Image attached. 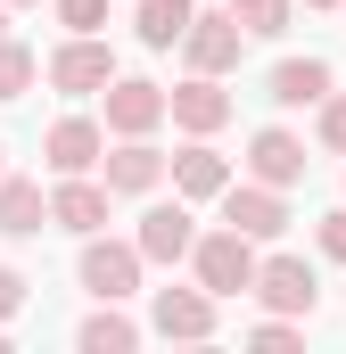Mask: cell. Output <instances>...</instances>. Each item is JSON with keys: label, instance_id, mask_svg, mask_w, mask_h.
Returning a JSON list of instances; mask_svg holds the SVG:
<instances>
[{"label": "cell", "instance_id": "obj_8", "mask_svg": "<svg viewBox=\"0 0 346 354\" xmlns=\"http://www.w3.org/2000/svg\"><path fill=\"white\" fill-rule=\"evenodd\" d=\"M256 305L264 313H313L322 305V280H313V264L305 256H264V272H256Z\"/></svg>", "mask_w": 346, "mask_h": 354}, {"label": "cell", "instance_id": "obj_9", "mask_svg": "<svg viewBox=\"0 0 346 354\" xmlns=\"http://www.w3.org/2000/svg\"><path fill=\"white\" fill-rule=\"evenodd\" d=\"M99 181H107L116 198H149L157 181H173V157L149 149V132H140V140H116V149L99 157Z\"/></svg>", "mask_w": 346, "mask_h": 354}, {"label": "cell", "instance_id": "obj_24", "mask_svg": "<svg viewBox=\"0 0 346 354\" xmlns=\"http://www.w3.org/2000/svg\"><path fill=\"white\" fill-rule=\"evenodd\" d=\"M50 8H58L66 33H99V25H107V0H50Z\"/></svg>", "mask_w": 346, "mask_h": 354}, {"label": "cell", "instance_id": "obj_21", "mask_svg": "<svg viewBox=\"0 0 346 354\" xmlns=\"http://www.w3.org/2000/svg\"><path fill=\"white\" fill-rule=\"evenodd\" d=\"M33 75H42V58H33L25 41H8V33H0V99H25Z\"/></svg>", "mask_w": 346, "mask_h": 354}, {"label": "cell", "instance_id": "obj_10", "mask_svg": "<svg viewBox=\"0 0 346 354\" xmlns=\"http://www.w3.org/2000/svg\"><path fill=\"white\" fill-rule=\"evenodd\" d=\"M132 239H140V256H149V264H190V248H198V223H190V198L173 189V206H149Z\"/></svg>", "mask_w": 346, "mask_h": 354}, {"label": "cell", "instance_id": "obj_2", "mask_svg": "<svg viewBox=\"0 0 346 354\" xmlns=\"http://www.w3.org/2000/svg\"><path fill=\"white\" fill-rule=\"evenodd\" d=\"M140 239H99L91 231L83 239V256H75V280H83L91 297H107V305H124V297H140Z\"/></svg>", "mask_w": 346, "mask_h": 354}, {"label": "cell", "instance_id": "obj_13", "mask_svg": "<svg viewBox=\"0 0 346 354\" xmlns=\"http://www.w3.org/2000/svg\"><path fill=\"white\" fill-rule=\"evenodd\" d=\"M305 165H313V157H305V140H297V132H280V124H264L256 140H248V181L297 189V181H305Z\"/></svg>", "mask_w": 346, "mask_h": 354}, {"label": "cell", "instance_id": "obj_6", "mask_svg": "<svg viewBox=\"0 0 346 354\" xmlns=\"http://www.w3.org/2000/svg\"><path fill=\"white\" fill-rule=\"evenodd\" d=\"M215 288H157V305H149V330L157 338H181V346H206L215 338Z\"/></svg>", "mask_w": 346, "mask_h": 354}, {"label": "cell", "instance_id": "obj_4", "mask_svg": "<svg viewBox=\"0 0 346 354\" xmlns=\"http://www.w3.org/2000/svg\"><path fill=\"white\" fill-rule=\"evenodd\" d=\"M239 50H248V25L231 17V0H223V8H198V25L181 33L190 75H231V66H239Z\"/></svg>", "mask_w": 346, "mask_h": 354}, {"label": "cell", "instance_id": "obj_3", "mask_svg": "<svg viewBox=\"0 0 346 354\" xmlns=\"http://www.w3.org/2000/svg\"><path fill=\"white\" fill-rule=\"evenodd\" d=\"M99 99H107V132H116V140H140V132H157L173 115V91L149 83V75H116Z\"/></svg>", "mask_w": 346, "mask_h": 354}, {"label": "cell", "instance_id": "obj_1", "mask_svg": "<svg viewBox=\"0 0 346 354\" xmlns=\"http://www.w3.org/2000/svg\"><path fill=\"white\" fill-rule=\"evenodd\" d=\"M190 272H198V288H215V297H256V272H264V256H256V239L248 231H198V248H190Z\"/></svg>", "mask_w": 346, "mask_h": 354}, {"label": "cell", "instance_id": "obj_14", "mask_svg": "<svg viewBox=\"0 0 346 354\" xmlns=\"http://www.w3.org/2000/svg\"><path fill=\"white\" fill-rule=\"evenodd\" d=\"M173 124L198 132V140H215V132L231 124V91H223V75H190V83H173Z\"/></svg>", "mask_w": 346, "mask_h": 354}, {"label": "cell", "instance_id": "obj_17", "mask_svg": "<svg viewBox=\"0 0 346 354\" xmlns=\"http://www.w3.org/2000/svg\"><path fill=\"white\" fill-rule=\"evenodd\" d=\"M173 189H181V198H223V189H231V165L190 132V149H173Z\"/></svg>", "mask_w": 346, "mask_h": 354}, {"label": "cell", "instance_id": "obj_18", "mask_svg": "<svg viewBox=\"0 0 346 354\" xmlns=\"http://www.w3.org/2000/svg\"><path fill=\"white\" fill-rule=\"evenodd\" d=\"M190 25H198V0H140V17H132L140 50H173Z\"/></svg>", "mask_w": 346, "mask_h": 354}, {"label": "cell", "instance_id": "obj_29", "mask_svg": "<svg viewBox=\"0 0 346 354\" xmlns=\"http://www.w3.org/2000/svg\"><path fill=\"white\" fill-rule=\"evenodd\" d=\"M8 8H42V0H8Z\"/></svg>", "mask_w": 346, "mask_h": 354}, {"label": "cell", "instance_id": "obj_28", "mask_svg": "<svg viewBox=\"0 0 346 354\" xmlns=\"http://www.w3.org/2000/svg\"><path fill=\"white\" fill-rule=\"evenodd\" d=\"M0 174H8V140H0Z\"/></svg>", "mask_w": 346, "mask_h": 354}, {"label": "cell", "instance_id": "obj_25", "mask_svg": "<svg viewBox=\"0 0 346 354\" xmlns=\"http://www.w3.org/2000/svg\"><path fill=\"white\" fill-rule=\"evenodd\" d=\"M313 248H322L330 264H346V206H330V214L313 223Z\"/></svg>", "mask_w": 346, "mask_h": 354}, {"label": "cell", "instance_id": "obj_12", "mask_svg": "<svg viewBox=\"0 0 346 354\" xmlns=\"http://www.w3.org/2000/svg\"><path fill=\"white\" fill-rule=\"evenodd\" d=\"M42 157H50V174H91V165L107 157V124H91V115H58V124L42 132Z\"/></svg>", "mask_w": 346, "mask_h": 354}, {"label": "cell", "instance_id": "obj_16", "mask_svg": "<svg viewBox=\"0 0 346 354\" xmlns=\"http://www.w3.org/2000/svg\"><path fill=\"white\" fill-rule=\"evenodd\" d=\"M42 223H50V198H42V181L0 174V239H33Z\"/></svg>", "mask_w": 346, "mask_h": 354}, {"label": "cell", "instance_id": "obj_23", "mask_svg": "<svg viewBox=\"0 0 346 354\" xmlns=\"http://www.w3.org/2000/svg\"><path fill=\"white\" fill-rule=\"evenodd\" d=\"M313 140H322V157H346V91L322 99V124H313Z\"/></svg>", "mask_w": 346, "mask_h": 354}, {"label": "cell", "instance_id": "obj_22", "mask_svg": "<svg viewBox=\"0 0 346 354\" xmlns=\"http://www.w3.org/2000/svg\"><path fill=\"white\" fill-rule=\"evenodd\" d=\"M248 346L289 354V346H305V330H297V313H264V322H248Z\"/></svg>", "mask_w": 346, "mask_h": 354}, {"label": "cell", "instance_id": "obj_20", "mask_svg": "<svg viewBox=\"0 0 346 354\" xmlns=\"http://www.w3.org/2000/svg\"><path fill=\"white\" fill-rule=\"evenodd\" d=\"M231 17L248 25V41H272V33H289L297 0H231Z\"/></svg>", "mask_w": 346, "mask_h": 354}, {"label": "cell", "instance_id": "obj_27", "mask_svg": "<svg viewBox=\"0 0 346 354\" xmlns=\"http://www.w3.org/2000/svg\"><path fill=\"white\" fill-rule=\"evenodd\" d=\"M305 8H346V0H305Z\"/></svg>", "mask_w": 346, "mask_h": 354}, {"label": "cell", "instance_id": "obj_30", "mask_svg": "<svg viewBox=\"0 0 346 354\" xmlns=\"http://www.w3.org/2000/svg\"><path fill=\"white\" fill-rule=\"evenodd\" d=\"M0 25H8V0H0Z\"/></svg>", "mask_w": 346, "mask_h": 354}, {"label": "cell", "instance_id": "obj_5", "mask_svg": "<svg viewBox=\"0 0 346 354\" xmlns=\"http://www.w3.org/2000/svg\"><path fill=\"white\" fill-rule=\"evenodd\" d=\"M42 75L66 91V99H83V91H107V83H116V50H107L99 33H66V41L50 50V66H42Z\"/></svg>", "mask_w": 346, "mask_h": 354}, {"label": "cell", "instance_id": "obj_26", "mask_svg": "<svg viewBox=\"0 0 346 354\" xmlns=\"http://www.w3.org/2000/svg\"><path fill=\"white\" fill-rule=\"evenodd\" d=\"M25 288H33L25 272H17V264H0V322H17V313H25Z\"/></svg>", "mask_w": 346, "mask_h": 354}, {"label": "cell", "instance_id": "obj_19", "mask_svg": "<svg viewBox=\"0 0 346 354\" xmlns=\"http://www.w3.org/2000/svg\"><path fill=\"white\" fill-rule=\"evenodd\" d=\"M75 346H83V354H132V346H140V322H132V313H116V305L99 297V313L75 330Z\"/></svg>", "mask_w": 346, "mask_h": 354}, {"label": "cell", "instance_id": "obj_15", "mask_svg": "<svg viewBox=\"0 0 346 354\" xmlns=\"http://www.w3.org/2000/svg\"><path fill=\"white\" fill-rule=\"evenodd\" d=\"M330 91H338L330 58H280V66L264 75V99H272V107H322Z\"/></svg>", "mask_w": 346, "mask_h": 354}, {"label": "cell", "instance_id": "obj_11", "mask_svg": "<svg viewBox=\"0 0 346 354\" xmlns=\"http://www.w3.org/2000/svg\"><path fill=\"white\" fill-rule=\"evenodd\" d=\"M107 181H91V174H58V189H50V223L58 231H75V239H91V231H107Z\"/></svg>", "mask_w": 346, "mask_h": 354}, {"label": "cell", "instance_id": "obj_7", "mask_svg": "<svg viewBox=\"0 0 346 354\" xmlns=\"http://www.w3.org/2000/svg\"><path fill=\"white\" fill-rule=\"evenodd\" d=\"M215 206H223V223L248 231V239H280V231H289V189H272V181H231Z\"/></svg>", "mask_w": 346, "mask_h": 354}]
</instances>
